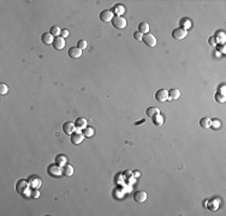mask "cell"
I'll list each match as a JSON object with an SVG mask.
<instances>
[{"mask_svg":"<svg viewBox=\"0 0 226 216\" xmlns=\"http://www.w3.org/2000/svg\"><path fill=\"white\" fill-rule=\"evenodd\" d=\"M30 188H31V186H30L28 180H25V179H21L16 183V191L22 196H29L31 192Z\"/></svg>","mask_w":226,"mask_h":216,"instance_id":"1","label":"cell"},{"mask_svg":"<svg viewBox=\"0 0 226 216\" xmlns=\"http://www.w3.org/2000/svg\"><path fill=\"white\" fill-rule=\"evenodd\" d=\"M112 24L114 28L122 30V29H124L127 27V21H125V18L122 17V16H115V17H113Z\"/></svg>","mask_w":226,"mask_h":216,"instance_id":"2","label":"cell"},{"mask_svg":"<svg viewBox=\"0 0 226 216\" xmlns=\"http://www.w3.org/2000/svg\"><path fill=\"white\" fill-rule=\"evenodd\" d=\"M47 173H48L51 176H61V174H63V168H61L60 166H58L56 163H54V165L48 166Z\"/></svg>","mask_w":226,"mask_h":216,"instance_id":"3","label":"cell"},{"mask_svg":"<svg viewBox=\"0 0 226 216\" xmlns=\"http://www.w3.org/2000/svg\"><path fill=\"white\" fill-rule=\"evenodd\" d=\"M186 35H188V31L183 28H177L174 29L173 31H172V37L174 39V40H178V41H181V40H183L186 37Z\"/></svg>","mask_w":226,"mask_h":216,"instance_id":"4","label":"cell"},{"mask_svg":"<svg viewBox=\"0 0 226 216\" xmlns=\"http://www.w3.org/2000/svg\"><path fill=\"white\" fill-rule=\"evenodd\" d=\"M142 41L146 43L148 47H155V46H156L155 36H154V35H152L150 32H148V34L143 35V39H142Z\"/></svg>","mask_w":226,"mask_h":216,"instance_id":"5","label":"cell"},{"mask_svg":"<svg viewBox=\"0 0 226 216\" xmlns=\"http://www.w3.org/2000/svg\"><path fill=\"white\" fill-rule=\"evenodd\" d=\"M83 138H84V135H83L82 132H80V131L76 130V131L71 135V143L75 144V145L81 144L82 143V141H83Z\"/></svg>","mask_w":226,"mask_h":216,"instance_id":"6","label":"cell"},{"mask_svg":"<svg viewBox=\"0 0 226 216\" xmlns=\"http://www.w3.org/2000/svg\"><path fill=\"white\" fill-rule=\"evenodd\" d=\"M155 99L158 102H165L169 100V91L166 89H160L155 94Z\"/></svg>","mask_w":226,"mask_h":216,"instance_id":"7","label":"cell"},{"mask_svg":"<svg viewBox=\"0 0 226 216\" xmlns=\"http://www.w3.org/2000/svg\"><path fill=\"white\" fill-rule=\"evenodd\" d=\"M29 184H30V186L31 188H40L41 185H42V180H41V178H39V176H36V175H31L30 178L28 179Z\"/></svg>","mask_w":226,"mask_h":216,"instance_id":"8","label":"cell"},{"mask_svg":"<svg viewBox=\"0 0 226 216\" xmlns=\"http://www.w3.org/2000/svg\"><path fill=\"white\" fill-rule=\"evenodd\" d=\"M112 19H113V13L111 10H103L102 12H100V21L101 22L108 23V22H112Z\"/></svg>","mask_w":226,"mask_h":216,"instance_id":"9","label":"cell"},{"mask_svg":"<svg viewBox=\"0 0 226 216\" xmlns=\"http://www.w3.org/2000/svg\"><path fill=\"white\" fill-rule=\"evenodd\" d=\"M76 130L77 129H76V126H75V123H72V121H66V123L63 124V131H64L66 135H69V136H71Z\"/></svg>","mask_w":226,"mask_h":216,"instance_id":"10","label":"cell"},{"mask_svg":"<svg viewBox=\"0 0 226 216\" xmlns=\"http://www.w3.org/2000/svg\"><path fill=\"white\" fill-rule=\"evenodd\" d=\"M65 39H63L61 36H58L54 39V41H53V47L56 48V51H60V49H63L64 47H65Z\"/></svg>","mask_w":226,"mask_h":216,"instance_id":"11","label":"cell"},{"mask_svg":"<svg viewBox=\"0 0 226 216\" xmlns=\"http://www.w3.org/2000/svg\"><path fill=\"white\" fill-rule=\"evenodd\" d=\"M134 199H135V202H137V203H143V202H146V199H147V193L144 191H136L134 193Z\"/></svg>","mask_w":226,"mask_h":216,"instance_id":"12","label":"cell"},{"mask_svg":"<svg viewBox=\"0 0 226 216\" xmlns=\"http://www.w3.org/2000/svg\"><path fill=\"white\" fill-rule=\"evenodd\" d=\"M54 39H56V37H54L51 32H45V34H42V36H41V41H42V43H45V44H53Z\"/></svg>","mask_w":226,"mask_h":216,"instance_id":"13","label":"cell"},{"mask_svg":"<svg viewBox=\"0 0 226 216\" xmlns=\"http://www.w3.org/2000/svg\"><path fill=\"white\" fill-rule=\"evenodd\" d=\"M213 37H214L215 42L219 43V44H224V42L226 41V35L224 31H216Z\"/></svg>","mask_w":226,"mask_h":216,"instance_id":"14","label":"cell"},{"mask_svg":"<svg viewBox=\"0 0 226 216\" xmlns=\"http://www.w3.org/2000/svg\"><path fill=\"white\" fill-rule=\"evenodd\" d=\"M82 55V49H80L78 47H71L69 49V57L72 59H77Z\"/></svg>","mask_w":226,"mask_h":216,"instance_id":"15","label":"cell"},{"mask_svg":"<svg viewBox=\"0 0 226 216\" xmlns=\"http://www.w3.org/2000/svg\"><path fill=\"white\" fill-rule=\"evenodd\" d=\"M75 126L77 130H84L87 127V120L84 118H77L75 121Z\"/></svg>","mask_w":226,"mask_h":216,"instance_id":"16","label":"cell"},{"mask_svg":"<svg viewBox=\"0 0 226 216\" xmlns=\"http://www.w3.org/2000/svg\"><path fill=\"white\" fill-rule=\"evenodd\" d=\"M112 13L115 14V16H122V14L125 13V7L123 5H115L112 7Z\"/></svg>","mask_w":226,"mask_h":216,"instance_id":"17","label":"cell"},{"mask_svg":"<svg viewBox=\"0 0 226 216\" xmlns=\"http://www.w3.org/2000/svg\"><path fill=\"white\" fill-rule=\"evenodd\" d=\"M152 120H153V124L158 126V127H160L162 124H164V116L160 114H155L154 116H152Z\"/></svg>","mask_w":226,"mask_h":216,"instance_id":"18","label":"cell"},{"mask_svg":"<svg viewBox=\"0 0 226 216\" xmlns=\"http://www.w3.org/2000/svg\"><path fill=\"white\" fill-rule=\"evenodd\" d=\"M181 97V91L178 89H171L169 91V100H178Z\"/></svg>","mask_w":226,"mask_h":216,"instance_id":"19","label":"cell"},{"mask_svg":"<svg viewBox=\"0 0 226 216\" xmlns=\"http://www.w3.org/2000/svg\"><path fill=\"white\" fill-rule=\"evenodd\" d=\"M211 123H212V119L208 118V116H205L200 120V126L203 127V129H209L211 127Z\"/></svg>","mask_w":226,"mask_h":216,"instance_id":"20","label":"cell"},{"mask_svg":"<svg viewBox=\"0 0 226 216\" xmlns=\"http://www.w3.org/2000/svg\"><path fill=\"white\" fill-rule=\"evenodd\" d=\"M54 162H56L58 166H60V167H64V166L66 165V162H68V158H66V156H65V155H58V156H56Z\"/></svg>","mask_w":226,"mask_h":216,"instance_id":"21","label":"cell"},{"mask_svg":"<svg viewBox=\"0 0 226 216\" xmlns=\"http://www.w3.org/2000/svg\"><path fill=\"white\" fill-rule=\"evenodd\" d=\"M75 172V169H73V167L71 166V165H65L64 167H63V174L65 175V176H71L72 174Z\"/></svg>","mask_w":226,"mask_h":216,"instance_id":"22","label":"cell"},{"mask_svg":"<svg viewBox=\"0 0 226 216\" xmlns=\"http://www.w3.org/2000/svg\"><path fill=\"white\" fill-rule=\"evenodd\" d=\"M138 31L142 32V34H148L149 32V24L147 23V22H142L138 24Z\"/></svg>","mask_w":226,"mask_h":216,"instance_id":"23","label":"cell"},{"mask_svg":"<svg viewBox=\"0 0 226 216\" xmlns=\"http://www.w3.org/2000/svg\"><path fill=\"white\" fill-rule=\"evenodd\" d=\"M159 113H160V111H159V108H156V107H148L147 111H146V114L148 115L149 118L154 116L155 114H159Z\"/></svg>","mask_w":226,"mask_h":216,"instance_id":"24","label":"cell"},{"mask_svg":"<svg viewBox=\"0 0 226 216\" xmlns=\"http://www.w3.org/2000/svg\"><path fill=\"white\" fill-rule=\"evenodd\" d=\"M94 133H95V131H94V127H92V126H87L83 130V135H84V137H87V138L94 137Z\"/></svg>","mask_w":226,"mask_h":216,"instance_id":"25","label":"cell"},{"mask_svg":"<svg viewBox=\"0 0 226 216\" xmlns=\"http://www.w3.org/2000/svg\"><path fill=\"white\" fill-rule=\"evenodd\" d=\"M214 97H215V101H216V102H219V103H224V102L226 101L225 94H221V93H219V91L215 94V96H214Z\"/></svg>","mask_w":226,"mask_h":216,"instance_id":"26","label":"cell"},{"mask_svg":"<svg viewBox=\"0 0 226 216\" xmlns=\"http://www.w3.org/2000/svg\"><path fill=\"white\" fill-rule=\"evenodd\" d=\"M49 32H51V34H52L54 37H58V36L61 34V30H60V28H59L58 25H54V27H52V28H51Z\"/></svg>","mask_w":226,"mask_h":216,"instance_id":"27","label":"cell"},{"mask_svg":"<svg viewBox=\"0 0 226 216\" xmlns=\"http://www.w3.org/2000/svg\"><path fill=\"white\" fill-rule=\"evenodd\" d=\"M190 27H191V22H190L189 19H183V21H182V27H181V28L188 30Z\"/></svg>","mask_w":226,"mask_h":216,"instance_id":"28","label":"cell"},{"mask_svg":"<svg viewBox=\"0 0 226 216\" xmlns=\"http://www.w3.org/2000/svg\"><path fill=\"white\" fill-rule=\"evenodd\" d=\"M7 91H9V86L6 85V84H4V83H1L0 84V94L1 95H5V94H7Z\"/></svg>","mask_w":226,"mask_h":216,"instance_id":"29","label":"cell"},{"mask_svg":"<svg viewBox=\"0 0 226 216\" xmlns=\"http://www.w3.org/2000/svg\"><path fill=\"white\" fill-rule=\"evenodd\" d=\"M77 47H78L80 49H82V51L85 49V48H87V41H85V40H80V41L77 42Z\"/></svg>","mask_w":226,"mask_h":216,"instance_id":"30","label":"cell"},{"mask_svg":"<svg viewBox=\"0 0 226 216\" xmlns=\"http://www.w3.org/2000/svg\"><path fill=\"white\" fill-rule=\"evenodd\" d=\"M220 126H221V123L219 120H212L211 127H213V129H220Z\"/></svg>","mask_w":226,"mask_h":216,"instance_id":"31","label":"cell"},{"mask_svg":"<svg viewBox=\"0 0 226 216\" xmlns=\"http://www.w3.org/2000/svg\"><path fill=\"white\" fill-rule=\"evenodd\" d=\"M134 39H135L136 41H142V39H143V34L140 32V31H136V32L134 34Z\"/></svg>","mask_w":226,"mask_h":216,"instance_id":"32","label":"cell"},{"mask_svg":"<svg viewBox=\"0 0 226 216\" xmlns=\"http://www.w3.org/2000/svg\"><path fill=\"white\" fill-rule=\"evenodd\" d=\"M30 196H31L33 198H37V197L40 196V193H39V191H37V188H33V191L30 192Z\"/></svg>","mask_w":226,"mask_h":216,"instance_id":"33","label":"cell"},{"mask_svg":"<svg viewBox=\"0 0 226 216\" xmlns=\"http://www.w3.org/2000/svg\"><path fill=\"white\" fill-rule=\"evenodd\" d=\"M60 35H61V37H63V39H65V37H68L70 34H69V30H68V29H63Z\"/></svg>","mask_w":226,"mask_h":216,"instance_id":"34","label":"cell"},{"mask_svg":"<svg viewBox=\"0 0 226 216\" xmlns=\"http://www.w3.org/2000/svg\"><path fill=\"white\" fill-rule=\"evenodd\" d=\"M218 51H220L221 53H225L226 51H225V44H220L219 46V48H218Z\"/></svg>","mask_w":226,"mask_h":216,"instance_id":"35","label":"cell"},{"mask_svg":"<svg viewBox=\"0 0 226 216\" xmlns=\"http://www.w3.org/2000/svg\"><path fill=\"white\" fill-rule=\"evenodd\" d=\"M208 42H209V44H212V46H215V40H214V37H209V40H208Z\"/></svg>","mask_w":226,"mask_h":216,"instance_id":"36","label":"cell"},{"mask_svg":"<svg viewBox=\"0 0 226 216\" xmlns=\"http://www.w3.org/2000/svg\"><path fill=\"white\" fill-rule=\"evenodd\" d=\"M219 93H221V94H225V85L220 86V91H219Z\"/></svg>","mask_w":226,"mask_h":216,"instance_id":"37","label":"cell"}]
</instances>
